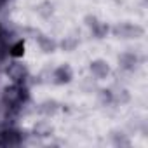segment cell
Here are the masks:
<instances>
[{"label":"cell","instance_id":"1","mask_svg":"<svg viewBox=\"0 0 148 148\" xmlns=\"http://www.w3.org/2000/svg\"><path fill=\"white\" fill-rule=\"evenodd\" d=\"M91 70H92V73H94L96 77H105L106 73H108V66H106V63H103V61H96V63H92Z\"/></svg>","mask_w":148,"mask_h":148},{"label":"cell","instance_id":"2","mask_svg":"<svg viewBox=\"0 0 148 148\" xmlns=\"http://www.w3.org/2000/svg\"><path fill=\"white\" fill-rule=\"evenodd\" d=\"M70 77H71V71H70V68H64V66H61V68L56 71V79H58V82H68V80H70Z\"/></svg>","mask_w":148,"mask_h":148}]
</instances>
